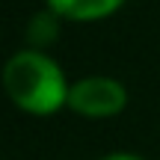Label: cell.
Instances as JSON below:
<instances>
[{
	"label": "cell",
	"instance_id": "obj_1",
	"mask_svg": "<svg viewBox=\"0 0 160 160\" xmlns=\"http://www.w3.org/2000/svg\"><path fill=\"white\" fill-rule=\"evenodd\" d=\"M3 86L18 107L42 116L59 110L62 101H68V89L57 62L33 51H24L6 62Z\"/></svg>",
	"mask_w": 160,
	"mask_h": 160
},
{
	"label": "cell",
	"instance_id": "obj_2",
	"mask_svg": "<svg viewBox=\"0 0 160 160\" xmlns=\"http://www.w3.org/2000/svg\"><path fill=\"white\" fill-rule=\"evenodd\" d=\"M128 95L125 86L116 83L110 77H86L77 86L68 89V104L77 113L89 116V119H104V116H116L125 107Z\"/></svg>",
	"mask_w": 160,
	"mask_h": 160
},
{
	"label": "cell",
	"instance_id": "obj_3",
	"mask_svg": "<svg viewBox=\"0 0 160 160\" xmlns=\"http://www.w3.org/2000/svg\"><path fill=\"white\" fill-rule=\"evenodd\" d=\"M125 0H51L53 12L65 18H77V21H92V18H104Z\"/></svg>",
	"mask_w": 160,
	"mask_h": 160
},
{
	"label": "cell",
	"instance_id": "obj_4",
	"mask_svg": "<svg viewBox=\"0 0 160 160\" xmlns=\"http://www.w3.org/2000/svg\"><path fill=\"white\" fill-rule=\"evenodd\" d=\"M104 160H139V157H131V154H113V157H104Z\"/></svg>",
	"mask_w": 160,
	"mask_h": 160
}]
</instances>
